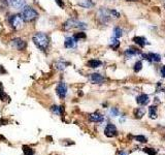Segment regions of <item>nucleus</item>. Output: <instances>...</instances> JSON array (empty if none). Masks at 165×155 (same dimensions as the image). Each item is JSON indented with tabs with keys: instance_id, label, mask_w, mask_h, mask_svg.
I'll use <instances>...</instances> for the list:
<instances>
[{
	"instance_id": "1",
	"label": "nucleus",
	"mask_w": 165,
	"mask_h": 155,
	"mask_svg": "<svg viewBox=\"0 0 165 155\" xmlns=\"http://www.w3.org/2000/svg\"><path fill=\"white\" fill-rule=\"evenodd\" d=\"M32 42L39 50L47 51L50 45V37L48 34L44 33V32H36L33 36H32Z\"/></svg>"
},
{
	"instance_id": "6",
	"label": "nucleus",
	"mask_w": 165,
	"mask_h": 155,
	"mask_svg": "<svg viewBox=\"0 0 165 155\" xmlns=\"http://www.w3.org/2000/svg\"><path fill=\"white\" fill-rule=\"evenodd\" d=\"M56 93L61 99H64L67 94V86L65 82H60L56 87Z\"/></svg>"
},
{
	"instance_id": "13",
	"label": "nucleus",
	"mask_w": 165,
	"mask_h": 155,
	"mask_svg": "<svg viewBox=\"0 0 165 155\" xmlns=\"http://www.w3.org/2000/svg\"><path fill=\"white\" fill-rule=\"evenodd\" d=\"M89 119H90L92 122H102L104 118H103V116H102L101 114H99V113H93V114H91V115H90Z\"/></svg>"
},
{
	"instance_id": "18",
	"label": "nucleus",
	"mask_w": 165,
	"mask_h": 155,
	"mask_svg": "<svg viewBox=\"0 0 165 155\" xmlns=\"http://www.w3.org/2000/svg\"><path fill=\"white\" fill-rule=\"evenodd\" d=\"M149 115L152 119H156L157 118V108L155 105H151L149 108Z\"/></svg>"
},
{
	"instance_id": "26",
	"label": "nucleus",
	"mask_w": 165,
	"mask_h": 155,
	"mask_svg": "<svg viewBox=\"0 0 165 155\" xmlns=\"http://www.w3.org/2000/svg\"><path fill=\"white\" fill-rule=\"evenodd\" d=\"M143 151L145 152V153H148L149 155H156L158 150H156V149H153V148H145L143 149Z\"/></svg>"
},
{
	"instance_id": "22",
	"label": "nucleus",
	"mask_w": 165,
	"mask_h": 155,
	"mask_svg": "<svg viewBox=\"0 0 165 155\" xmlns=\"http://www.w3.org/2000/svg\"><path fill=\"white\" fill-rule=\"evenodd\" d=\"M122 33H123V31H122V29L120 27H115V28H113V37H115V39L121 37Z\"/></svg>"
},
{
	"instance_id": "23",
	"label": "nucleus",
	"mask_w": 165,
	"mask_h": 155,
	"mask_svg": "<svg viewBox=\"0 0 165 155\" xmlns=\"http://www.w3.org/2000/svg\"><path fill=\"white\" fill-rule=\"evenodd\" d=\"M23 152L25 155H34L33 149H31L30 147L28 146H23Z\"/></svg>"
},
{
	"instance_id": "27",
	"label": "nucleus",
	"mask_w": 165,
	"mask_h": 155,
	"mask_svg": "<svg viewBox=\"0 0 165 155\" xmlns=\"http://www.w3.org/2000/svg\"><path fill=\"white\" fill-rule=\"evenodd\" d=\"M142 63L140 61H137L136 63H135V65H134V72H139L140 70H142Z\"/></svg>"
},
{
	"instance_id": "12",
	"label": "nucleus",
	"mask_w": 165,
	"mask_h": 155,
	"mask_svg": "<svg viewBox=\"0 0 165 155\" xmlns=\"http://www.w3.org/2000/svg\"><path fill=\"white\" fill-rule=\"evenodd\" d=\"M136 101L140 105H145L150 101V97H149V95L147 94H140L139 96H137Z\"/></svg>"
},
{
	"instance_id": "31",
	"label": "nucleus",
	"mask_w": 165,
	"mask_h": 155,
	"mask_svg": "<svg viewBox=\"0 0 165 155\" xmlns=\"http://www.w3.org/2000/svg\"><path fill=\"white\" fill-rule=\"evenodd\" d=\"M54 1H55L56 3L61 7V9H64V6H65V4H64L63 0H54Z\"/></svg>"
},
{
	"instance_id": "2",
	"label": "nucleus",
	"mask_w": 165,
	"mask_h": 155,
	"mask_svg": "<svg viewBox=\"0 0 165 155\" xmlns=\"http://www.w3.org/2000/svg\"><path fill=\"white\" fill-rule=\"evenodd\" d=\"M21 16L25 22H33L38 18V12L32 6H24Z\"/></svg>"
},
{
	"instance_id": "9",
	"label": "nucleus",
	"mask_w": 165,
	"mask_h": 155,
	"mask_svg": "<svg viewBox=\"0 0 165 155\" xmlns=\"http://www.w3.org/2000/svg\"><path fill=\"white\" fill-rule=\"evenodd\" d=\"M142 57L145 60L150 62H160L161 61V56L159 54L156 53H149V54H142Z\"/></svg>"
},
{
	"instance_id": "10",
	"label": "nucleus",
	"mask_w": 165,
	"mask_h": 155,
	"mask_svg": "<svg viewBox=\"0 0 165 155\" xmlns=\"http://www.w3.org/2000/svg\"><path fill=\"white\" fill-rule=\"evenodd\" d=\"M77 40L74 36L66 37L65 40H64V47L66 49H75L77 48Z\"/></svg>"
},
{
	"instance_id": "4",
	"label": "nucleus",
	"mask_w": 165,
	"mask_h": 155,
	"mask_svg": "<svg viewBox=\"0 0 165 155\" xmlns=\"http://www.w3.org/2000/svg\"><path fill=\"white\" fill-rule=\"evenodd\" d=\"M24 22L25 21L23 20V18L21 15H13V16H10L9 19V25L12 26L13 29H16V30H20V29L23 28Z\"/></svg>"
},
{
	"instance_id": "19",
	"label": "nucleus",
	"mask_w": 165,
	"mask_h": 155,
	"mask_svg": "<svg viewBox=\"0 0 165 155\" xmlns=\"http://www.w3.org/2000/svg\"><path fill=\"white\" fill-rule=\"evenodd\" d=\"M145 109H143V108H138V109H136V110L134 111V115H135V117H136L137 119L142 118V117L145 115Z\"/></svg>"
},
{
	"instance_id": "32",
	"label": "nucleus",
	"mask_w": 165,
	"mask_h": 155,
	"mask_svg": "<svg viewBox=\"0 0 165 155\" xmlns=\"http://www.w3.org/2000/svg\"><path fill=\"white\" fill-rule=\"evenodd\" d=\"M160 73H161V77H162V78H165V65L161 68Z\"/></svg>"
},
{
	"instance_id": "7",
	"label": "nucleus",
	"mask_w": 165,
	"mask_h": 155,
	"mask_svg": "<svg viewBox=\"0 0 165 155\" xmlns=\"http://www.w3.org/2000/svg\"><path fill=\"white\" fill-rule=\"evenodd\" d=\"M26 4V0H9V5L13 9H22Z\"/></svg>"
},
{
	"instance_id": "30",
	"label": "nucleus",
	"mask_w": 165,
	"mask_h": 155,
	"mask_svg": "<svg viewBox=\"0 0 165 155\" xmlns=\"http://www.w3.org/2000/svg\"><path fill=\"white\" fill-rule=\"evenodd\" d=\"M134 138L139 143H145V142H147V138L143 137V135H137V137H135Z\"/></svg>"
},
{
	"instance_id": "21",
	"label": "nucleus",
	"mask_w": 165,
	"mask_h": 155,
	"mask_svg": "<svg viewBox=\"0 0 165 155\" xmlns=\"http://www.w3.org/2000/svg\"><path fill=\"white\" fill-rule=\"evenodd\" d=\"M109 47L113 49V50H116V49H118L119 47H120V42L118 40V39H113L110 40V45H109Z\"/></svg>"
},
{
	"instance_id": "8",
	"label": "nucleus",
	"mask_w": 165,
	"mask_h": 155,
	"mask_svg": "<svg viewBox=\"0 0 165 155\" xmlns=\"http://www.w3.org/2000/svg\"><path fill=\"white\" fill-rule=\"evenodd\" d=\"M104 135H106L107 138H113V137H116L118 135V130H117V127L115 126L112 123H109L106 125L104 129Z\"/></svg>"
},
{
	"instance_id": "17",
	"label": "nucleus",
	"mask_w": 165,
	"mask_h": 155,
	"mask_svg": "<svg viewBox=\"0 0 165 155\" xmlns=\"http://www.w3.org/2000/svg\"><path fill=\"white\" fill-rule=\"evenodd\" d=\"M133 42L135 43H137V45H139L140 47H145V46L148 43L147 39H145V37H142V36H135L133 39Z\"/></svg>"
},
{
	"instance_id": "29",
	"label": "nucleus",
	"mask_w": 165,
	"mask_h": 155,
	"mask_svg": "<svg viewBox=\"0 0 165 155\" xmlns=\"http://www.w3.org/2000/svg\"><path fill=\"white\" fill-rule=\"evenodd\" d=\"M5 98H6V94H5V92L3 91V89H2V86L0 85V100L5 101Z\"/></svg>"
},
{
	"instance_id": "3",
	"label": "nucleus",
	"mask_w": 165,
	"mask_h": 155,
	"mask_svg": "<svg viewBox=\"0 0 165 155\" xmlns=\"http://www.w3.org/2000/svg\"><path fill=\"white\" fill-rule=\"evenodd\" d=\"M74 28H80V29H86L87 25L83 22L77 20V19H69L65 23L63 24V29L64 30H70Z\"/></svg>"
},
{
	"instance_id": "28",
	"label": "nucleus",
	"mask_w": 165,
	"mask_h": 155,
	"mask_svg": "<svg viewBox=\"0 0 165 155\" xmlns=\"http://www.w3.org/2000/svg\"><path fill=\"white\" fill-rule=\"evenodd\" d=\"M109 114H110V116H113V117H118L120 112H119V110L117 108H112L109 111Z\"/></svg>"
},
{
	"instance_id": "11",
	"label": "nucleus",
	"mask_w": 165,
	"mask_h": 155,
	"mask_svg": "<svg viewBox=\"0 0 165 155\" xmlns=\"http://www.w3.org/2000/svg\"><path fill=\"white\" fill-rule=\"evenodd\" d=\"M89 80L93 84H101L104 81V78L100 73H91L90 77H89Z\"/></svg>"
},
{
	"instance_id": "33",
	"label": "nucleus",
	"mask_w": 165,
	"mask_h": 155,
	"mask_svg": "<svg viewBox=\"0 0 165 155\" xmlns=\"http://www.w3.org/2000/svg\"><path fill=\"white\" fill-rule=\"evenodd\" d=\"M120 155H128V153H127V152H125V151H122L121 153H120Z\"/></svg>"
},
{
	"instance_id": "15",
	"label": "nucleus",
	"mask_w": 165,
	"mask_h": 155,
	"mask_svg": "<svg viewBox=\"0 0 165 155\" xmlns=\"http://www.w3.org/2000/svg\"><path fill=\"white\" fill-rule=\"evenodd\" d=\"M139 53H140V51L137 50V49H135V48H129L125 51V55L127 57H129V58H131L132 56L138 55Z\"/></svg>"
},
{
	"instance_id": "25",
	"label": "nucleus",
	"mask_w": 165,
	"mask_h": 155,
	"mask_svg": "<svg viewBox=\"0 0 165 155\" xmlns=\"http://www.w3.org/2000/svg\"><path fill=\"white\" fill-rule=\"evenodd\" d=\"M74 37L78 42V40H80V39H86V34L84 33V32H77V33H75V34L74 35Z\"/></svg>"
},
{
	"instance_id": "20",
	"label": "nucleus",
	"mask_w": 165,
	"mask_h": 155,
	"mask_svg": "<svg viewBox=\"0 0 165 155\" xmlns=\"http://www.w3.org/2000/svg\"><path fill=\"white\" fill-rule=\"evenodd\" d=\"M63 107H58V105H53L52 107V112L54 114H56V115L60 116L62 115V113H63Z\"/></svg>"
},
{
	"instance_id": "24",
	"label": "nucleus",
	"mask_w": 165,
	"mask_h": 155,
	"mask_svg": "<svg viewBox=\"0 0 165 155\" xmlns=\"http://www.w3.org/2000/svg\"><path fill=\"white\" fill-rule=\"evenodd\" d=\"M67 65H68V63H65V62H63V61H59L56 63V67H57V69H59V70H63V69H65V67Z\"/></svg>"
},
{
	"instance_id": "16",
	"label": "nucleus",
	"mask_w": 165,
	"mask_h": 155,
	"mask_svg": "<svg viewBox=\"0 0 165 155\" xmlns=\"http://www.w3.org/2000/svg\"><path fill=\"white\" fill-rule=\"evenodd\" d=\"M78 5L84 9H90V7L94 6V3L92 0H82L81 2H78Z\"/></svg>"
},
{
	"instance_id": "14",
	"label": "nucleus",
	"mask_w": 165,
	"mask_h": 155,
	"mask_svg": "<svg viewBox=\"0 0 165 155\" xmlns=\"http://www.w3.org/2000/svg\"><path fill=\"white\" fill-rule=\"evenodd\" d=\"M102 62L100 60H97V59H91V60H89L87 62V65L89 67H91V68H97V67L101 66Z\"/></svg>"
},
{
	"instance_id": "5",
	"label": "nucleus",
	"mask_w": 165,
	"mask_h": 155,
	"mask_svg": "<svg viewBox=\"0 0 165 155\" xmlns=\"http://www.w3.org/2000/svg\"><path fill=\"white\" fill-rule=\"evenodd\" d=\"M12 47L18 51H23L27 48V42L21 37H16V39H12Z\"/></svg>"
}]
</instances>
